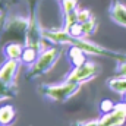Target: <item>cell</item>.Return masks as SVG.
Wrapping results in <instances>:
<instances>
[{"instance_id": "cell-1", "label": "cell", "mask_w": 126, "mask_h": 126, "mask_svg": "<svg viewBox=\"0 0 126 126\" xmlns=\"http://www.w3.org/2000/svg\"><path fill=\"white\" fill-rule=\"evenodd\" d=\"M81 85H82L81 82L67 81L60 85H44L40 88V93L54 101H66L79 91Z\"/></svg>"}, {"instance_id": "cell-2", "label": "cell", "mask_w": 126, "mask_h": 126, "mask_svg": "<svg viewBox=\"0 0 126 126\" xmlns=\"http://www.w3.org/2000/svg\"><path fill=\"white\" fill-rule=\"evenodd\" d=\"M59 56H60V48H50V50H46V51L37 59L35 64L32 66V69H31V73H28L27 76H28V78H35V76H40V75H43V73H47V72L54 66V63L59 59Z\"/></svg>"}, {"instance_id": "cell-3", "label": "cell", "mask_w": 126, "mask_h": 126, "mask_svg": "<svg viewBox=\"0 0 126 126\" xmlns=\"http://www.w3.org/2000/svg\"><path fill=\"white\" fill-rule=\"evenodd\" d=\"M126 122V103L116 104L111 111L104 113L97 126H123Z\"/></svg>"}, {"instance_id": "cell-4", "label": "cell", "mask_w": 126, "mask_h": 126, "mask_svg": "<svg viewBox=\"0 0 126 126\" xmlns=\"http://www.w3.org/2000/svg\"><path fill=\"white\" fill-rule=\"evenodd\" d=\"M100 67L95 64L94 62H87L81 66H76L73 69V72L67 76V81H75V82H85V81H90L93 79L95 75L98 73Z\"/></svg>"}, {"instance_id": "cell-5", "label": "cell", "mask_w": 126, "mask_h": 126, "mask_svg": "<svg viewBox=\"0 0 126 126\" xmlns=\"http://www.w3.org/2000/svg\"><path fill=\"white\" fill-rule=\"evenodd\" d=\"M16 69H18V60H10L9 59V62L4 63V66L0 69V79L4 84L12 85L15 73H16Z\"/></svg>"}, {"instance_id": "cell-6", "label": "cell", "mask_w": 126, "mask_h": 126, "mask_svg": "<svg viewBox=\"0 0 126 126\" xmlns=\"http://www.w3.org/2000/svg\"><path fill=\"white\" fill-rule=\"evenodd\" d=\"M110 16H111V19H113L117 25L126 27V6L120 4V3H114L113 7H111Z\"/></svg>"}, {"instance_id": "cell-7", "label": "cell", "mask_w": 126, "mask_h": 126, "mask_svg": "<svg viewBox=\"0 0 126 126\" xmlns=\"http://www.w3.org/2000/svg\"><path fill=\"white\" fill-rule=\"evenodd\" d=\"M85 54H87V53H85L82 48L76 47V46H72L70 50H69V57H70L72 63L75 64V67H76V66H81V64H84V63H87V56H85Z\"/></svg>"}, {"instance_id": "cell-8", "label": "cell", "mask_w": 126, "mask_h": 126, "mask_svg": "<svg viewBox=\"0 0 126 126\" xmlns=\"http://www.w3.org/2000/svg\"><path fill=\"white\" fill-rule=\"evenodd\" d=\"M15 119V110L12 106H4L0 107V125L1 126H7L10 125Z\"/></svg>"}, {"instance_id": "cell-9", "label": "cell", "mask_w": 126, "mask_h": 126, "mask_svg": "<svg viewBox=\"0 0 126 126\" xmlns=\"http://www.w3.org/2000/svg\"><path fill=\"white\" fill-rule=\"evenodd\" d=\"M4 53H6V57L10 59V60H19L22 57V53H24V48L21 44H16V43H12L9 44L6 48H4Z\"/></svg>"}, {"instance_id": "cell-10", "label": "cell", "mask_w": 126, "mask_h": 126, "mask_svg": "<svg viewBox=\"0 0 126 126\" xmlns=\"http://www.w3.org/2000/svg\"><path fill=\"white\" fill-rule=\"evenodd\" d=\"M109 87H110V90H113L114 93L125 94L126 93V78L125 76H119V78H116V79L109 81Z\"/></svg>"}, {"instance_id": "cell-11", "label": "cell", "mask_w": 126, "mask_h": 126, "mask_svg": "<svg viewBox=\"0 0 126 126\" xmlns=\"http://www.w3.org/2000/svg\"><path fill=\"white\" fill-rule=\"evenodd\" d=\"M37 59H38V48H34V47L24 48V53H22V57H21V60L24 63L31 64V63L37 62Z\"/></svg>"}, {"instance_id": "cell-12", "label": "cell", "mask_w": 126, "mask_h": 126, "mask_svg": "<svg viewBox=\"0 0 126 126\" xmlns=\"http://www.w3.org/2000/svg\"><path fill=\"white\" fill-rule=\"evenodd\" d=\"M82 28H84V35L85 37L94 34L95 30H97V21H95V18H90L87 22H84L82 24Z\"/></svg>"}, {"instance_id": "cell-13", "label": "cell", "mask_w": 126, "mask_h": 126, "mask_svg": "<svg viewBox=\"0 0 126 126\" xmlns=\"http://www.w3.org/2000/svg\"><path fill=\"white\" fill-rule=\"evenodd\" d=\"M67 31H69V34H70L72 37H76V38H81V37L84 35V28H82V24H81V22H75Z\"/></svg>"}, {"instance_id": "cell-14", "label": "cell", "mask_w": 126, "mask_h": 126, "mask_svg": "<svg viewBox=\"0 0 126 126\" xmlns=\"http://www.w3.org/2000/svg\"><path fill=\"white\" fill-rule=\"evenodd\" d=\"M9 97H12V87L7 85V84H4V82L0 79V100L9 98Z\"/></svg>"}, {"instance_id": "cell-15", "label": "cell", "mask_w": 126, "mask_h": 126, "mask_svg": "<svg viewBox=\"0 0 126 126\" xmlns=\"http://www.w3.org/2000/svg\"><path fill=\"white\" fill-rule=\"evenodd\" d=\"M90 18H91L90 10H78V22L84 24V22H87Z\"/></svg>"}, {"instance_id": "cell-16", "label": "cell", "mask_w": 126, "mask_h": 126, "mask_svg": "<svg viewBox=\"0 0 126 126\" xmlns=\"http://www.w3.org/2000/svg\"><path fill=\"white\" fill-rule=\"evenodd\" d=\"M113 107H114V104H113L110 100H104V101H101V110H103V113H109V111H111Z\"/></svg>"}, {"instance_id": "cell-17", "label": "cell", "mask_w": 126, "mask_h": 126, "mask_svg": "<svg viewBox=\"0 0 126 126\" xmlns=\"http://www.w3.org/2000/svg\"><path fill=\"white\" fill-rule=\"evenodd\" d=\"M117 70H119V72H117V73H119V76H125V78H126V62L122 63V64L119 66V69H117Z\"/></svg>"}, {"instance_id": "cell-18", "label": "cell", "mask_w": 126, "mask_h": 126, "mask_svg": "<svg viewBox=\"0 0 126 126\" xmlns=\"http://www.w3.org/2000/svg\"><path fill=\"white\" fill-rule=\"evenodd\" d=\"M98 120H93V122H78L75 126H97Z\"/></svg>"}, {"instance_id": "cell-19", "label": "cell", "mask_w": 126, "mask_h": 126, "mask_svg": "<svg viewBox=\"0 0 126 126\" xmlns=\"http://www.w3.org/2000/svg\"><path fill=\"white\" fill-rule=\"evenodd\" d=\"M125 101H126V93H125Z\"/></svg>"}]
</instances>
